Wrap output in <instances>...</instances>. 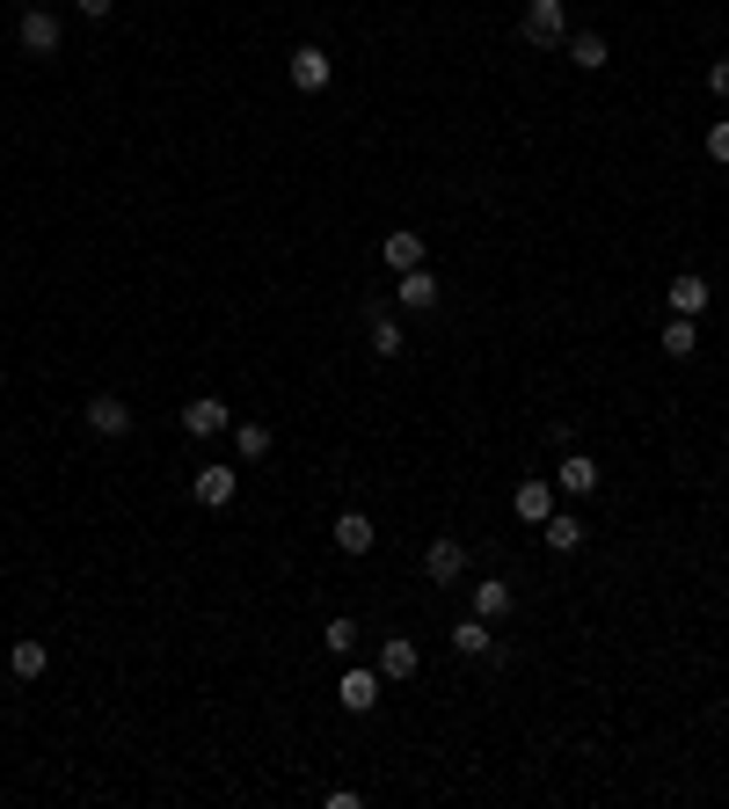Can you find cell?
Segmentation results:
<instances>
[{"label": "cell", "instance_id": "603a6c76", "mask_svg": "<svg viewBox=\"0 0 729 809\" xmlns=\"http://www.w3.org/2000/svg\"><path fill=\"white\" fill-rule=\"evenodd\" d=\"M358 642H364V627L350 613H336L329 627H321V649H329V657H358Z\"/></svg>", "mask_w": 729, "mask_h": 809}, {"label": "cell", "instance_id": "4316f807", "mask_svg": "<svg viewBox=\"0 0 729 809\" xmlns=\"http://www.w3.org/2000/svg\"><path fill=\"white\" fill-rule=\"evenodd\" d=\"M73 8H81L88 23H110V15H118V0H73Z\"/></svg>", "mask_w": 729, "mask_h": 809}, {"label": "cell", "instance_id": "d4e9b609", "mask_svg": "<svg viewBox=\"0 0 729 809\" xmlns=\"http://www.w3.org/2000/svg\"><path fill=\"white\" fill-rule=\"evenodd\" d=\"M707 161H722V169H729V117L707 124Z\"/></svg>", "mask_w": 729, "mask_h": 809}, {"label": "cell", "instance_id": "30bf717a", "mask_svg": "<svg viewBox=\"0 0 729 809\" xmlns=\"http://www.w3.org/2000/svg\"><path fill=\"white\" fill-rule=\"evenodd\" d=\"M423 576H431V584H460V576H467V547H460V539H431V547H423Z\"/></svg>", "mask_w": 729, "mask_h": 809}, {"label": "cell", "instance_id": "9a60e30c", "mask_svg": "<svg viewBox=\"0 0 729 809\" xmlns=\"http://www.w3.org/2000/svg\"><path fill=\"white\" fill-rule=\"evenodd\" d=\"M380 686H387L380 671H343V708H350V714H372V708H380Z\"/></svg>", "mask_w": 729, "mask_h": 809}, {"label": "cell", "instance_id": "83f0119b", "mask_svg": "<svg viewBox=\"0 0 729 809\" xmlns=\"http://www.w3.org/2000/svg\"><path fill=\"white\" fill-rule=\"evenodd\" d=\"M0 708H8V693H0Z\"/></svg>", "mask_w": 729, "mask_h": 809}, {"label": "cell", "instance_id": "ffe728a7", "mask_svg": "<svg viewBox=\"0 0 729 809\" xmlns=\"http://www.w3.org/2000/svg\"><path fill=\"white\" fill-rule=\"evenodd\" d=\"M270 445H277V438H270V423H256V416H248V423H234V452H242V466L270 460Z\"/></svg>", "mask_w": 729, "mask_h": 809}, {"label": "cell", "instance_id": "8992f818", "mask_svg": "<svg viewBox=\"0 0 729 809\" xmlns=\"http://www.w3.org/2000/svg\"><path fill=\"white\" fill-rule=\"evenodd\" d=\"M81 416H88V431H96V438H132V401H124V394H96Z\"/></svg>", "mask_w": 729, "mask_h": 809}, {"label": "cell", "instance_id": "3957f363", "mask_svg": "<svg viewBox=\"0 0 729 809\" xmlns=\"http://www.w3.org/2000/svg\"><path fill=\"white\" fill-rule=\"evenodd\" d=\"M285 74H292V88H299V96H321V88L336 80V59H329L321 45H299V51H292V66H285Z\"/></svg>", "mask_w": 729, "mask_h": 809}, {"label": "cell", "instance_id": "277c9868", "mask_svg": "<svg viewBox=\"0 0 729 809\" xmlns=\"http://www.w3.org/2000/svg\"><path fill=\"white\" fill-rule=\"evenodd\" d=\"M183 431H190L197 445H205V438H226V431H234V409H226L219 394H197L190 409H183Z\"/></svg>", "mask_w": 729, "mask_h": 809}, {"label": "cell", "instance_id": "44dd1931", "mask_svg": "<svg viewBox=\"0 0 729 809\" xmlns=\"http://www.w3.org/2000/svg\"><path fill=\"white\" fill-rule=\"evenodd\" d=\"M380 256H387L394 277H401V270H423V234H387V241H380Z\"/></svg>", "mask_w": 729, "mask_h": 809}, {"label": "cell", "instance_id": "4fadbf2b", "mask_svg": "<svg viewBox=\"0 0 729 809\" xmlns=\"http://www.w3.org/2000/svg\"><path fill=\"white\" fill-rule=\"evenodd\" d=\"M561 51H569V66H583V74H598V66L613 59V45L598 37V29H569V45H561Z\"/></svg>", "mask_w": 729, "mask_h": 809}, {"label": "cell", "instance_id": "7402d4cb", "mask_svg": "<svg viewBox=\"0 0 729 809\" xmlns=\"http://www.w3.org/2000/svg\"><path fill=\"white\" fill-rule=\"evenodd\" d=\"M8 671L29 686V679H45V671H51V649H45V642H15V649H8Z\"/></svg>", "mask_w": 729, "mask_h": 809}, {"label": "cell", "instance_id": "d6986e66", "mask_svg": "<svg viewBox=\"0 0 729 809\" xmlns=\"http://www.w3.org/2000/svg\"><path fill=\"white\" fill-rule=\"evenodd\" d=\"M540 539H547L555 555H577V547H583V518L577 511H555L547 525H540Z\"/></svg>", "mask_w": 729, "mask_h": 809}, {"label": "cell", "instance_id": "2e32d148", "mask_svg": "<svg viewBox=\"0 0 729 809\" xmlns=\"http://www.w3.org/2000/svg\"><path fill=\"white\" fill-rule=\"evenodd\" d=\"M372 539H380V525H372L364 511H343L336 518V547H343V555H372Z\"/></svg>", "mask_w": 729, "mask_h": 809}, {"label": "cell", "instance_id": "ac0fdd59", "mask_svg": "<svg viewBox=\"0 0 729 809\" xmlns=\"http://www.w3.org/2000/svg\"><path fill=\"white\" fill-rule=\"evenodd\" d=\"M510 606H518V590H510L504 576H482V584H474V613L482 620H504Z\"/></svg>", "mask_w": 729, "mask_h": 809}, {"label": "cell", "instance_id": "484cf974", "mask_svg": "<svg viewBox=\"0 0 729 809\" xmlns=\"http://www.w3.org/2000/svg\"><path fill=\"white\" fill-rule=\"evenodd\" d=\"M707 96L729 102V59H707Z\"/></svg>", "mask_w": 729, "mask_h": 809}, {"label": "cell", "instance_id": "7a4b0ae2", "mask_svg": "<svg viewBox=\"0 0 729 809\" xmlns=\"http://www.w3.org/2000/svg\"><path fill=\"white\" fill-rule=\"evenodd\" d=\"M15 45H23L29 59H51V51L66 45V23H59L51 8H23V23H15Z\"/></svg>", "mask_w": 729, "mask_h": 809}, {"label": "cell", "instance_id": "9c48e42d", "mask_svg": "<svg viewBox=\"0 0 729 809\" xmlns=\"http://www.w3.org/2000/svg\"><path fill=\"white\" fill-rule=\"evenodd\" d=\"M453 649H460V657H482V663H504V642L489 635V620H482V613H467L460 627H453Z\"/></svg>", "mask_w": 729, "mask_h": 809}, {"label": "cell", "instance_id": "6da1fadb", "mask_svg": "<svg viewBox=\"0 0 729 809\" xmlns=\"http://www.w3.org/2000/svg\"><path fill=\"white\" fill-rule=\"evenodd\" d=\"M518 29H526V45H540V51H561V45H569V0H526V15H518Z\"/></svg>", "mask_w": 729, "mask_h": 809}, {"label": "cell", "instance_id": "cb8c5ba5", "mask_svg": "<svg viewBox=\"0 0 729 809\" xmlns=\"http://www.w3.org/2000/svg\"><path fill=\"white\" fill-rule=\"evenodd\" d=\"M693 350H701V328H693L685 314H671L664 321V358H693Z\"/></svg>", "mask_w": 729, "mask_h": 809}, {"label": "cell", "instance_id": "52a82bcc", "mask_svg": "<svg viewBox=\"0 0 729 809\" xmlns=\"http://www.w3.org/2000/svg\"><path fill=\"white\" fill-rule=\"evenodd\" d=\"M234 489H242V474H234V466H197V474H190V496L205 503V511H226Z\"/></svg>", "mask_w": 729, "mask_h": 809}, {"label": "cell", "instance_id": "5bb4252c", "mask_svg": "<svg viewBox=\"0 0 729 809\" xmlns=\"http://www.w3.org/2000/svg\"><path fill=\"white\" fill-rule=\"evenodd\" d=\"M364 344H372V358H401V350H409V328L394 314H372L364 321Z\"/></svg>", "mask_w": 729, "mask_h": 809}, {"label": "cell", "instance_id": "ba28073f", "mask_svg": "<svg viewBox=\"0 0 729 809\" xmlns=\"http://www.w3.org/2000/svg\"><path fill=\"white\" fill-rule=\"evenodd\" d=\"M555 482H547V474H533V482H518V496H510V511L526 518V525H547V518H555Z\"/></svg>", "mask_w": 729, "mask_h": 809}, {"label": "cell", "instance_id": "8fae6325", "mask_svg": "<svg viewBox=\"0 0 729 809\" xmlns=\"http://www.w3.org/2000/svg\"><path fill=\"white\" fill-rule=\"evenodd\" d=\"M394 307H401V314H431V307H437V277H431V263H423V270H401V285H394Z\"/></svg>", "mask_w": 729, "mask_h": 809}, {"label": "cell", "instance_id": "5b68a950", "mask_svg": "<svg viewBox=\"0 0 729 809\" xmlns=\"http://www.w3.org/2000/svg\"><path fill=\"white\" fill-rule=\"evenodd\" d=\"M664 299H671V314H685V321H701L707 307H715V285H707L701 270H679L671 285H664Z\"/></svg>", "mask_w": 729, "mask_h": 809}, {"label": "cell", "instance_id": "e0dca14e", "mask_svg": "<svg viewBox=\"0 0 729 809\" xmlns=\"http://www.w3.org/2000/svg\"><path fill=\"white\" fill-rule=\"evenodd\" d=\"M555 489H561V496H591V489H598V460L569 452V460H561V474H555Z\"/></svg>", "mask_w": 729, "mask_h": 809}, {"label": "cell", "instance_id": "7c38bea8", "mask_svg": "<svg viewBox=\"0 0 729 809\" xmlns=\"http://www.w3.org/2000/svg\"><path fill=\"white\" fill-rule=\"evenodd\" d=\"M416 671H423V657H416L409 635H387V642H380V679H416Z\"/></svg>", "mask_w": 729, "mask_h": 809}]
</instances>
